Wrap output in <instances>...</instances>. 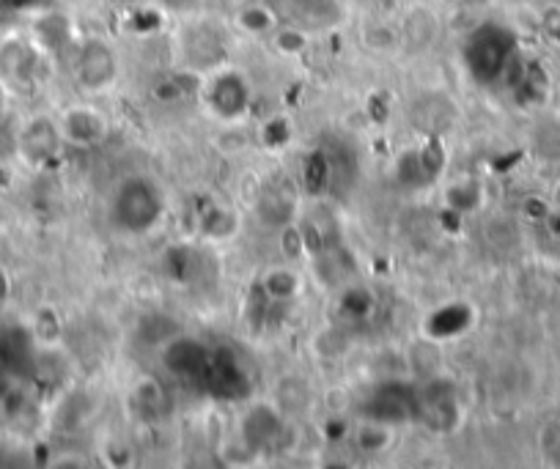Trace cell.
I'll return each instance as SVG.
<instances>
[{"label": "cell", "mask_w": 560, "mask_h": 469, "mask_svg": "<svg viewBox=\"0 0 560 469\" xmlns=\"http://www.w3.org/2000/svg\"><path fill=\"white\" fill-rule=\"evenodd\" d=\"M165 198L157 184L146 176H130L116 187L110 201V217L127 234H146L160 223Z\"/></svg>", "instance_id": "1"}, {"label": "cell", "mask_w": 560, "mask_h": 469, "mask_svg": "<svg viewBox=\"0 0 560 469\" xmlns=\"http://www.w3.org/2000/svg\"><path fill=\"white\" fill-rule=\"evenodd\" d=\"M297 288H300V280H297V275L286 267L272 269L270 275L264 278V291H267V297L270 299L286 302V299H291L294 294H297Z\"/></svg>", "instance_id": "17"}, {"label": "cell", "mask_w": 560, "mask_h": 469, "mask_svg": "<svg viewBox=\"0 0 560 469\" xmlns=\"http://www.w3.org/2000/svg\"><path fill=\"white\" fill-rule=\"evenodd\" d=\"M464 61L470 66L475 80L495 83L508 61L506 44L500 36H492V33H475L473 42L467 44V50H464Z\"/></svg>", "instance_id": "6"}, {"label": "cell", "mask_w": 560, "mask_h": 469, "mask_svg": "<svg viewBox=\"0 0 560 469\" xmlns=\"http://www.w3.org/2000/svg\"><path fill=\"white\" fill-rule=\"evenodd\" d=\"M275 406L283 412V417H300L305 412H311V384L300 379V376H283L275 384Z\"/></svg>", "instance_id": "12"}, {"label": "cell", "mask_w": 560, "mask_h": 469, "mask_svg": "<svg viewBox=\"0 0 560 469\" xmlns=\"http://www.w3.org/2000/svg\"><path fill=\"white\" fill-rule=\"evenodd\" d=\"M272 44L283 55H300L308 44V31H302L300 25H283L272 31Z\"/></svg>", "instance_id": "19"}, {"label": "cell", "mask_w": 560, "mask_h": 469, "mask_svg": "<svg viewBox=\"0 0 560 469\" xmlns=\"http://www.w3.org/2000/svg\"><path fill=\"white\" fill-rule=\"evenodd\" d=\"M17 146H20V154L25 160L39 165V162L53 160L55 154L61 151L64 135H61L58 121H53V118L47 116H36L20 129Z\"/></svg>", "instance_id": "5"}, {"label": "cell", "mask_w": 560, "mask_h": 469, "mask_svg": "<svg viewBox=\"0 0 560 469\" xmlns=\"http://www.w3.org/2000/svg\"><path fill=\"white\" fill-rule=\"evenodd\" d=\"M363 39L371 50H390L401 42V36L396 28H390L388 22H368L363 28Z\"/></svg>", "instance_id": "20"}, {"label": "cell", "mask_w": 560, "mask_h": 469, "mask_svg": "<svg viewBox=\"0 0 560 469\" xmlns=\"http://www.w3.org/2000/svg\"><path fill=\"white\" fill-rule=\"evenodd\" d=\"M357 445L360 450H366V453H382V450H388L393 445V428H390L388 420H368L363 426L357 428Z\"/></svg>", "instance_id": "15"}, {"label": "cell", "mask_w": 560, "mask_h": 469, "mask_svg": "<svg viewBox=\"0 0 560 469\" xmlns=\"http://www.w3.org/2000/svg\"><path fill=\"white\" fill-rule=\"evenodd\" d=\"M204 234L209 239H217V242H223V239H231V236L237 234L239 228V220L237 214L228 212V209H215V212H209L204 217Z\"/></svg>", "instance_id": "18"}, {"label": "cell", "mask_w": 560, "mask_h": 469, "mask_svg": "<svg viewBox=\"0 0 560 469\" xmlns=\"http://www.w3.org/2000/svg\"><path fill=\"white\" fill-rule=\"evenodd\" d=\"M58 127H61L66 143L86 146V149L97 146L99 140H105L108 135V121L94 107H69L58 121Z\"/></svg>", "instance_id": "9"}, {"label": "cell", "mask_w": 560, "mask_h": 469, "mask_svg": "<svg viewBox=\"0 0 560 469\" xmlns=\"http://www.w3.org/2000/svg\"><path fill=\"white\" fill-rule=\"evenodd\" d=\"M283 437V412L278 406L259 404L250 406L248 412L239 420V439L250 450H267L278 445Z\"/></svg>", "instance_id": "4"}, {"label": "cell", "mask_w": 560, "mask_h": 469, "mask_svg": "<svg viewBox=\"0 0 560 469\" xmlns=\"http://www.w3.org/2000/svg\"><path fill=\"white\" fill-rule=\"evenodd\" d=\"M237 25L250 36H267L278 28V14L264 3H250L237 11Z\"/></svg>", "instance_id": "14"}, {"label": "cell", "mask_w": 560, "mask_h": 469, "mask_svg": "<svg viewBox=\"0 0 560 469\" xmlns=\"http://www.w3.org/2000/svg\"><path fill=\"white\" fill-rule=\"evenodd\" d=\"M3 113H6V102H3V94H0V121H3Z\"/></svg>", "instance_id": "22"}, {"label": "cell", "mask_w": 560, "mask_h": 469, "mask_svg": "<svg viewBox=\"0 0 560 469\" xmlns=\"http://www.w3.org/2000/svg\"><path fill=\"white\" fill-rule=\"evenodd\" d=\"M209 102H212V107H215L220 116L237 118L239 113H245V107H248L250 91L242 77L226 75L215 83L212 94H209Z\"/></svg>", "instance_id": "11"}, {"label": "cell", "mask_w": 560, "mask_h": 469, "mask_svg": "<svg viewBox=\"0 0 560 469\" xmlns=\"http://www.w3.org/2000/svg\"><path fill=\"white\" fill-rule=\"evenodd\" d=\"M286 17L302 31H330L346 17L344 0H286Z\"/></svg>", "instance_id": "7"}, {"label": "cell", "mask_w": 560, "mask_h": 469, "mask_svg": "<svg viewBox=\"0 0 560 469\" xmlns=\"http://www.w3.org/2000/svg\"><path fill=\"white\" fill-rule=\"evenodd\" d=\"M119 72V61L108 42L102 39H86L80 44L75 58V80L77 86L88 94H99L105 88L113 86Z\"/></svg>", "instance_id": "2"}, {"label": "cell", "mask_w": 560, "mask_h": 469, "mask_svg": "<svg viewBox=\"0 0 560 469\" xmlns=\"http://www.w3.org/2000/svg\"><path fill=\"white\" fill-rule=\"evenodd\" d=\"M341 305H344L346 316L360 319V316H368V313H371V294L363 291V288H346Z\"/></svg>", "instance_id": "21"}, {"label": "cell", "mask_w": 560, "mask_h": 469, "mask_svg": "<svg viewBox=\"0 0 560 469\" xmlns=\"http://www.w3.org/2000/svg\"><path fill=\"white\" fill-rule=\"evenodd\" d=\"M256 212L264 223L275 225V228L291 225L294 214H297V190L286 179L267 182L256 198Z\"/></svg>", "instance_id": "8"}, {"label": "cell", "mask_w": 560, "mask_h": 469, "mask_svg": "<svg viewBox=\"0 0 560 469\" xmlns=\"http://www.w3.org/2000/svg\"><path fill=\"white\" fill-rule=\"evenodd\" d=\"M39 72V53L28 39L9 36L0 42V83L14 88H28Z\"/></svg>", "instance_id": "3"}, {"label": "cell", "mask_w": 560, "mask_h": 469, "mask_svg": "<svg viewBox=\"0 0 560 469\" xmlns=\"http://www.w3.org/2000/svg\"><path fill=\"white\" fill-rule=\"evenodd\" d=\"M302 190L308 195H319L330 184V162L324 154H311L302 165Z\"/></svg>", "instance_id": "16"}, {"label": "cell", "mask_w": 560, "mask_h": 469, "mask_svg": "<svg viewBox=\"0 0 560 469\" xmlns=\"http://www.w3.org/2000/svg\"><path fill=\"white\" fill-rule=\"evenodd\" d=\"M165 365L176 376H198L209 368V354L204 352L201 343L193 341H176L165 352Z\"/></svg>", "instance_id": "13"}, {"label": "cell", "mask_w": 560, "mask_h": 469, "mask_svg": "<svg viewBox=\"0 0 560 469\" xmlns=\"http://www.w3.org/2000/svg\"><path fill=\"white\" fill-rule=\"evenodd\" d=\"M437 31H440V22H437V14L429 9V6H412L407 11V17L401 22L399 36L401 42L412 47V50H426L434 39H437Z\"/></svg>", "instance_id": "10"}]
</instances>
